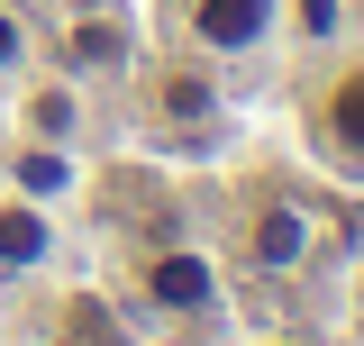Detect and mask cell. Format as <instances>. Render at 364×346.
<instances>
[{"mask_svg": "<svg viewBox=\"0 0 364 346\" xmlns=\"http://www.w3.org/2000/svg\"><path fill=\"white\" fill-rule=\"evenodd\" d=\"M191 37L210 55H246L273 37V0H191Z\"/></svg>", "mask_w": 364, "mask_h": 346, "instance_id": "obj_1", "label": "cell"}, {"mask_svg": "<svg viewBox=\"0 0 364 346\" xmlns=\"http://www.w3.org/2000/svg\"><path fill=\"white\" fill-rule=\"evenodd\" d=\"M210 292H219L210 256H155L146 264V301L155 310H210Z\"/></svg>", "mask_w": 364, "mask_h": 346, "instance_id": "obj_2", "label": "cell"}, {"mask_svg": "<svg viewBox=\"0 0 364 346\" xmlns=\"http://www.w3.org/2000/svg\"><path fill=\"white\" fill-rule=\"evenodd\" d=\"M46 246H55L46 210H28V201H0V264H46Z\"/></svg>", "mask_w": 364, "mask_h": 346, "instance_id": "obj_3", "label": "cell"}, {"mask_svg": "<svg viewBox=\"0 0 364 346\" xmlns=\"http://www.w3.org/2000/svg\"><path fill=\"white\" fill-rule=\"evenodd\" d=\"M310 256V219L301 210H264L255 219V264H301Z\"/></svg>", "mask_w": 364, "mask_h": 346, "instance_id": "obj_4", "label": "cell"}, {"mask_svg": "<svg viewBox=\"0 0 364 346\" xmlns=\"http://www.w3.org/2000/svg\"><path fill=\"white\" fill-rule=\"evenodd\" d=\"M328 137H337L346 155H364V64H355L337 91H328Z\"/></svg>", "mask_w": 364, "mask_h": 346, "instance_id": "obj_5", "label": "cell"}, {"mask_svg": "<svg viewBox=\"0 0 364 346\" xmlns=\"http://www.w3.org/2000/svg\"><path fill=\"white\" fill-rule=\"evenodd\" d=\"M164 110H173V119H200V110H210V83H200V73H164Z\"/></svg>", "mask_w": 364, "mask_h": 346, "instance_id": "obj_6", "label": "cell"}, {"mask_svg": "<svg viewBox=\"0 0 364 346\" xmlns=\"http://www.w3.org/2000/svg\"><path fill=\"white\" fill-rule=\"evenodd\" d=\"M18 55H28V28H18V19H9V9H0V73H9V64H18Z\"/></svg>", "mask_w": 364, "mask_h": 346, "instance_id": "obj_7", "label": "cell"}]
</instances>
